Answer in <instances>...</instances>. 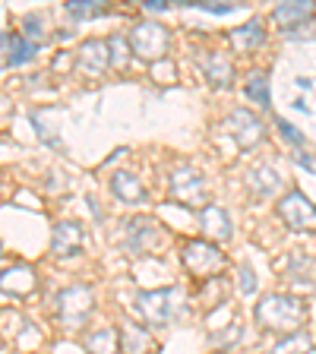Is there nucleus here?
Here are the masks:
<instances>
[{"instance_id":"1","label":"nucleus","mask_w":316,"mask_h":354,"mask_svg":"<svg viewBox=\"0 0 316 354\" xmlns=\"http://www.w3.org/2000/svg\"><path fill=\"white\" fill-rule=\"evenodd\" d=\"M257 323L269 332H281V339H285V335H295L304 329L307 307L295 295H266L257 304Z\"/></svg>"},{"instance_id":"2","label":"nucleus","mask_w":316,"mask_h":354,"mask_svg":"<svg viewBox=\"0 0 316 354\" xmlns=\"http://www.w3.org/2000/svg\"><path fill=\"white\" fill-rule=\"evenodd\" d=\"M180 304H184V288H177V285L152 288V291H140L136 295V307H140L142 319L149 326H168L177 317Z\"/></svg>"},{"instance_id":"3","label":"nucleus","mask_w":316,"mask_h":354,"mask_svg":"<svg viewBox=\"0 0 316 354\" xmlns=\"http://www.w3.org/2000/svg\"><path fill=\"white\" fill-rule=\"evenodd\" d=\"M180 263L196 279H212L228 266V257L209 241H187L184 250H180Z\"/></svg>"},{"instance_id":"4","label":"nucleus","mask_w":316,"mask_h":354,"mask_svg":"<svg viewBox=\"0 0 316 354\" xmlns=\"http://www.w3.org/2000/svg\"><path fill=\"white\" fill-rule=\"evenodd\" d=\"M168 44H171V35H168V29H165L162 22L142 19V22H136V26H133V32H130L133 54H140V57H146V60L165 57Z\"/></svg>"},{"instance_id":"5","label":"nucleus","mask_w":316,"mask_h":354,"mask_svg":"<svg viewBox=\"0 0 316 354\" xmlns=\"http://www.w3.org/2000/svg\"><path fill=\"white\" fill-rule=\"evenodd\" d=\"M57 317L64 319L66 326H82L86 317L95 307V297H92V288L89 285H70L57 295Z\"/></svg>"},{"instance_id":"6","label":"nucleus","mask_w":316,"mask_h":354,"mask_svg":"<svg viewBox=\"0 0 316 354\" xmlns=\"http://www.w3.org/2000/svg\"><path fill=\"white\" fill-rule=\"evenodd\" d=\"M279 215H281V221H285L288 228L297 231V234H304V231H316V206L304 196L301 190H291V193L281 196Z\"/></svg>"},{"instance_id":"7","label":"nucleus","mask_w":316,"mask_h":354,"mask_svg":"<svg viewBox=\"0 0 316 354\" xmlns=\"http://www.w3.org/2000/svg\"><path fill=\"white\" fill-rule=\"evenodd\" d=\"M171 196L184 206H203L206 203V184H203V174L193 171L190 165H180V168L171 174Z\"/></svg>"},{"instance_id":"8","label":"nucleus","mask_w":316,"mask_h":354,"mask_svg":"<svg viewBox=\"0 0 316 354\" xmlns=\"http://www.w3.org/2000/svg\"><path fill=\"white\" fill-rule=\"evenodd\" d=\"M225 127H228V133L234 136V142L241 149H253V146H259V142L266 140L263 120L253 118V111H247V108L231 111V118H228V124Z\"/></svg>"},{"instance_id":"9","label":"nucleus","mask_w":316,"mask_h":354,"mask_svg":"<svg viewBox=\"0 0 316 354\" xmlns=\"http://www.w3.org/2000/svg\"><path fill=\"white\" fill-rule=\"evenodd\" d=\"M35 288H38V272L29 263H16L10 269H3V275H0V291H7L13 297H29L35 295Z\"/></svg>"},{"instance_id":"10","label":"nucleus","mask_w":316,"mask_h":354,"mask_svg":"<svg viewBox=\"0 0 316 354\" xmlns=\"http://www.w3.org/2000/svg\"><path fill=\"white\" fill-rule=\"evenodd\" d=\"M124 231H127V250L130 253H146L149 247L158 243V234H162V228L149 215H133L124 225Z\"/></svg>"},{"instance_id":"11","label":"nucleus","mask_w":316,"mask_h":354,"mask_svg":"<svg viewBox=\"0 0 316 354\" xmlns=\"http://www.w3.org/2000/svg\"><path fill=\"white\" fill-rule=\"evenodd\" d=\"M76 66L80 73L86 76H102L104 70L111 66V44L108 41H98V38H89V41L80 44V57H76Z\"/></svg>"},{"instance_id":"12","label":"nucleus","mask_w":316,"mask_h":354,"mask_svg":"<svg viewBox=\"0 0 316 354\" xmlns=\"http://www.w3.org/2000/svg\"><path fill=\"white\" fill-rule=\"evenodd\" d=\"M199 221H203V234L209 237V243H228L234 234V225L221 206H206L199 212Z\"/></svg>"},{"instance_id":"13","label":"nucleus","mask_w":316,"mask_h":354,"mask_svg":"<svg viewBox=\"0 0 316 354\" xmlns=\"http://www.w3.org/2000/svg\"><path fill=\"white\" fill-rule=\"evenodd\" d=\"M82 247V225L80 221H57L51 231V253L54 257H73Z\"/></svg>"},{"instance_id":"14","label":"nucleus","mask_w":316,"mask_h":354,"mask_svg":"<svg viewBox=\"0 0 316 354\" xmlns=\"http://www.w3.org/2000/svg\"><path fill=\"white\" fill-rule=\"evenodd\" d=\"M316 16V3H310V0H291V3H279L272 13V19L279 22V29L291 32L297 29V26H304V22H310Z\"/></svg>"},{"instance_id":"15","label":"nucleus","mask_w":316,"mask_h":354,"mask_svg":"<svg viewBox=\"0 0 316 354\" xmlns=\"http://www.w3.org/2000/svg\"><path fill=\"white\" fill-rule=\"evenodd\" d=\"M263 41H266V29L259 19H250V22H243L241 29L228 32V44L237 54H250L253 48H263Z\"/></svg>"},{"instance_id":"16","label":"nucleus","mask_w":316,"mask_h":354,"mask_svg":"<svg viewBox=\"0 0 316 354\" xmlns=\"http://www.w3.org/2000/svg\"><path fill=\"white\" fill-rule=\"evenodd\" d=\"M203 70H206V80L215 88H231V82H234V64L228 60V54H221V51L209 54L203 60Z\"/></svg>"},{"instance_id":"17","label":"nucleus","mask_w":316,"mask_h":354,"mask_svg":"<svg viewBox=\"0 0 316 354\" xmlns=\"http://www.w3.org/2000/svg\"><path fill=\"white\" fill-rule=\"evenodd\" d=\"M111 190H114L118 199H124V203H142V199H146V187H142L140 177L130 174V171H118V174L111 177Z\"/></svg>"},{"instance_id":"18","label":"nucleus","mask_w":316,"mask_h":354,"mask_svg":"<svg viewBox=\"0 0 316 354\" xmlns=\"http://www.w3.org/2000/svg\"><path fill=\"white\" fill-rule=\"evenodd\" d=\"M120 348H124V354H146L152 348V335L142 326L133 323V319H124V326H120Z\"/></svg>"},{"instance_id":"19","label":"nucleus","mask_w":316,"mask_h":354,"mask_svg":"<svg viewBox=\"0 0 316 354\" xmlns=\"http://www.w3.org/2000/svg\"><path fill=\"white\" fill-rule=\"evenodd\" d=\"M247 180H250V187H253V193H257V196H272V193L279 190V184H281L279 171L269 168V165H263V168H253L250 174H247Z\"/></svg>"},{"instance_id":"20","label":"nucleus","mask_w":316,"mask_h":354,"mask_svg":"<svg viewBox=\"0 0 316 354\" xmlns=\"http://www.w3.org/2000/svg\"><path fill=\"white\" fill-rule=\"evenodd\" d=\"M247 98H250L253 104H259V108H269V104H272V95H269V80H266L263 70H253V73L247 76Z\"/></svg>"},{"instance_id":"21","label":"nucleus","mask_w":316,"mask_h":354,"mask_svg":"<svg viewBox=\"0 0 316 354\" xmlns=\"http://www.w3.org/2000/svg\"><path fill=\"white\" fill-rule=\"evenodd\" d=\"M38 51V44L29 41L26 35H10V66H22V64H29L32 57H35Z\"/></svg>"},{"instance_id":"22","label":"nucleus","mask_w":316,"mask_h":354,"mask_svg":"<svg viewBox=\"0 0 316 354\" xmlns=\"http://www.w3.org/2000/svg\"><path fill=\"white\" fill-rule=\"evenodd\" d=\"M310 351H313V339H310V332L285 335V339H279V345L272 348V354H310Z\"/></svg>"},{"instance_id":"23","label":"nucleus","mask_w":316,"mask_h":354,"mask_svg":"<svg viewBox=\"0 0 316 354\" xmlns=\"http://www.w3.org/2000/svg\"><path fill=\"white\" fill-rule=\"evenodd\" d=\"M86 351L89 354H114L118 351V335L111 329H102V332H92L86 339Z\"/></svg>"},{"instance_id":"24","label":"nucleus","mask_w":316,"mask_h":354,"mask_svg":"<svg viewBox=\"0 0 316 354\" xmlns=\"http://www.w3.org/2000/svg\"><path fill=\"white\" fill-rule=\"evenodd\" d=\"M66 13H73L76 19H89V16L104 13V3L102 0H70V3H66Z\"/></svg>"},{"instance_id":"25","label":"nucleus","mask_w":316,"mask_h":354,"mask_svg":"<svg viewBox=\"0 0 316 354\" xmlns=\"http://www.w3.org/2000/svg\"><path fill=\"white\" fill-rule=\"evenodd\" d=\"M108 44H111V51H114V54H111V66H118V70H120V66H127V60H130V51H133V48H127V41H124L120 35H114Z\"/></svg>"},{"instance_id":"26","label":"nucleus","mask_w":316,"mask_h":354,"mask_svg":"<svg viewBox=\"0 0 316 354\" xmlns=\"http://www.w3.org/2000/svg\"><path fill=\"white\" fill-rule=\"evenodd\" d=\"M257 285H259V281H257V272H253L250 266L243 263V266H241V295L250 297L253 291H257Z\"/></svg>"},{"instance_id":"27","label":"nucleus","mask_w":316,"mask_h":354,"mask_svg":"<svg viewBox=\"0 0 316 354\" xmlns=\"http://www.w3.org/2000/svg\"><path fill=\"white\" fill-rule=\"evenodd\" d=\"M279 130H281V136H285L291 146H304V136L295 130V124H288V120H279Z\"/></svg>"},{"instance_id":"28","label":"nucleus","mask_w":316,"mask_h":354,"mask_svg":"<svg viewBox=\"0 0 316 354\" xmlns=\"http://www.w3.org/2000/svg\"><path fill=\"white\" fill-rule=\"evenodd\" d=\"M22 35L29 38V41H35L38 44V38H41V29H38V16H26V22H22Z\"/></svg>"},{"instance_id":"29","label":"nucleus","mask_w":316,"mask_h":354,"mask_svg":"<svg viewBox=\"0 0 316 354\" xmlns=\"http://www.w3.org/2000/svg\"><path fill=\"white\" fill-rule=\"evenodd\" d=\"M142 10H146V13H165V10H168V3H165V0H146V3H142Z\"/></svg>"},{"instance_id":"30","label":"nucleus","mask_w":316,"mask_h":354,"mask_svg":"<svg viewBox=\"0 0 316 354\" xmlns=\"http://www.w3.org/2000/svg\"><path fill=\"white\" fill-rule=\"evenodd\" d=\"M7 60H10V35L0 32V66L7 64Z\"/></svg>"},{"instance_id":"31","label":"nucleus","mask_w":316,"mask_h":354,"mask_svg":"<svg viewBox=\"0 0 316 354\" xmlns=\"http://www.w3.org/2000/svg\"><path fill=\"white\" fill-rule=\"evenodd\" d=\"M297 165H301V168H307V171H316V165L313 162H310V155H297Z\"/></svg>"},{"instance_id":"32","label":"nucleus","mask_w":316,"mask_h":354,"mask_svg":"<svg viewBox=\"0 0 316 354\" xmlns=\"http://www.w3.org/2000/svg\"><path fill=\"white\" fill-rule=\"evenodd\" d=\"M0 275H3V269H0Z\"/></svg>"},{"instance_id":"33","label":"nucleus","mask_w":316,"mask_h":354,"mask_svg":"<svg viewBox=\"0 0 316 354\" xmlns=\"http://www.w3.org/2000/svg\"><path fill=\"white\" fill-rule=\"evenodd\" d=\"M0 250H3V247H0Z\"/></svg>"},{"instance_id":"34","label":"nucleus","mask_w":316,"mask_h":354,"mask_svg":"<svg viewBox=\"0 0 316 354\" xmlns=\"http://www.w3.org/2000/svg\"><path fill=\"white\" fill-rule=\"evenodd\" d=\"M0 348H3V345H0Z\"/></svg>"},{"instance_id":"35","label":"nucleus","mask_w":316,"mask_h":354,"mask_svg":"<svg viewBox=\"0 0 316 354\" xmlns=\"http://www.w3.org/2000/svg\"><path fill=\"white\" fill-rule=\"evenodd\" d=\"M219 354H221V351H219Z\"/></svg>"}]
</instances>
